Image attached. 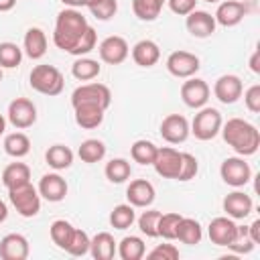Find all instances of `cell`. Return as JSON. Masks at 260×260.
<instances>
[{"mask_svg": "<svg viewBox=\"0 0 260 260\" xmlns=\"http://www.w3.org/2000/svg\"><path fill=\"white\" fill-rule=\"evenodd\" d=\"M8 122L18 128H30L37 122V106L26 98H16L8 104Z\"/></svg>", "mask_w": 260, "mask_h": 260, "instance_id": "obj_8", "label": "cell"}, {"mask_svg": "<svg viewBox=\"0 0 260 260\" xmlns=\"http://www.w3.org/2000/svg\"><path fill=\"white\" fill-rule=\"evenodd\" d=\"M4 130H6V118L0 114V134H4Z\"/></svg>", "mask_w": 260, "mask_h": 260, "instance_id": "obj_54", "label": "cell"}, {"mask_svg": "<svg viewBox=\"0 0 260 260\" xmlns=\"http://www.w3.org/2000/svg\"><path fill=\"white\" fill-rule=\"evenodd\" d=\"M215 24H217L215 18L205 10H193V12L187 14V20H185L187 30L197 39L211 37L215 32Z\"/></svg>", "mask_w": 260, "mask_h": 260, "instance_id": "obj_18", "label": "cell"}, {"mask_svg": "<svg viewBox=\"0 0 260 260\" xmlns=\"http://www.w3.org/2000/svg\"><path fill=\"white\" fill-rule=\"evenodd\" d=\"M0 81H2V67H0Z\"/></svg>", "mask_w": 260, "mask_h": 260, "instance_id": "obj_56", "label": "cell"}, {"mask_svg": "<svg viewBox=\"0 0 260 260\" xmlns=\"http://www.w3.org/2000/svg\"><path fill=\"white\" fill-rule=\"evenodd\" d=\"M156 150H158V146L154 142H150V140H136L132 144V148H130V156L138 165H152L154 156H156Z\"/></svg>", "mask_w": 260, "mask_h": 260, "instance_id": "obj_36", "label": "cell"}, {"mask_svg": "<svg viewBox=\"0 0 260 260\" xmlns=\"http://www.w3.org/2000/svg\"><path fill=\"white\" fill-rule=\"evenodd\" d=\"M30 181V169L24 162H10L4 171H2V183L6 189L24 185Z\"/></svg>", "mask_w": 260, "mask_h": 260, "instance_id": "obj_28", "label": "cell"}, {"mask_svg": "<svg viewBox=\"0 0 260 260\" xmlns=\"http://www.w3.org/2000/svg\"><path fill=\"white\" fill-rule=\"evenodd\" d=\"M248 236L252 238L254 244H260V219H254V221L248 225Z\"/></svg>", "mask_w": 260, "mask_h": 260, "instance_id": "obj_49", "label": "cell"}, {"mask_svg": "<svg viewBox=\"0 0 260 260\" xmlns=\"http://www.w3.org/2000/svg\"><path fill=\"white\" fill-rule=\"evenodd\" d=\"M22 61V49L16 45V43H0V67H6V69H12V67H18Z\"/></svg>", "mask_w": 260, "mask_h": 260, "instance_id": "obj_38", "label": "cell"}, {"mask_svg": "<svg viewBox=\"0 0 260 260\" xmlns=\"http://www.w3.org/2000/svg\"><path fill=\"white\" fill-rule=\"evenodd\" d=\"M30 150V138L24 132H12L4 138V152L14 158L26 156Z\"/></svg>", "mask_w": 260, "mask_h": 260, "instance_id": "obj_29", "label": "cell"}, {"mask_svg": "<svg viewBox=\"0 0 260 260\" xmlns=\"http://www.w3.org/2000/svg\"><path fill=\"white\" fill-rule=\"evenodd\" d=\"M87 20L85 16L75 10V8H65L57 14L55 20V30H53V43L57 45V49L71 53L75 49V45L79 43V39L85 35L87 30Z\"/></svg>", "mask_w": 260, "mask_h": 260, "instance_id": "obj_1", "label": "cell"}, {"mask_svg": "<svg viewBox=\"0 0 260 260\" xmlns=\"http://www.w3.org/2000/svg\"><path fill=\"white\" fill-rule=\"evenodd\" d=\"M79 158L83 162H100L104 156H106V144L98 138H87L79 144V150H77Z\"/></svg>", "mask_w": 260, "mask_h": 260, "instance_id": "obj_32", "label": "cell"}, {"mask_svg": "<svg viewBox=\"0 0 260 260\" xmlns=\"http://www.w3.org/2000/svg\"><path fill=\"white\" fill-rule=\"evenodd\" d=\"M179 219H181L179 213H173V211H171V213H160V217H158V225H156L158 236L165 238V240H175Z\"/></svg>", "mask_w": 260, "mask_h": 260, "instance_id": "obj_39", "label": "cell"}, {"mask_svg": "<svg viewBox=\"0 0 260 260\" xmlns=\"http://www.w3.org/2000/svg\"><path fill=\"white\" fill-rule=\"evenodd\" d=\"M221 114L215 108H201L193 122H191V132L197 140H211L217 136V132L221 130Z\"/></svg>", "mask_w": 260, "mask_h": 260, "instance_id": "obj_5", "label": "cell"}, {"mask_svg": "<svg viewBox=\"0 0 260 260\" xmlns=\"http://www.w3.org/2000/svg\"><path fill=\"white\" fill-rule=\"evenodd\" d=\"M240 2H252V0H240Z\"/></svg>", "mask_w": 260, "mask_h": 260, "instance_id": "obj_57", "label": "cell"}, {"mask_svg": "<svg viewBox=\"0 0 260 260\" xmlns=\"http://www.w3.org/2000/svg\"><path fill=\"white\" fill-rule=\"evenodd\" d=\"M6 215H8V207H6L4 201H0V223L6 219Z\"/></svg>", "mask_w": 260, "mask_h": 260, "instance_id": "obj_52", "label": "cell"}, {"mask_svg": "<svg viewBox=\"0 0 260 260\" xmlns=\"http://www.w3.org/2000/svg\"><path fill=\"white\" fill-rule=\"evenodd\" d=\"M144 242L138 236H126L118 244V254L122 260H140L144 256Z\"/></svg>", "mask_w": 260, "mask_h": 260, "instance_id": "obj_35", "label": "cell"}, {"mask_svg": "<svg viewBox=\"0 0 260 260\" xmlns=\"http://www.w3.org/2000/svg\"><path fill=\"white\" fill-rule=\"evenodd\" d=\"M236 232H238V225L232 221V217H213L209 221V228H207L209 240L215 246L232 244V240L236 238Z\"/></svg>", "mask_w": 260, "mask_h": 260, "instance_id": "obj_20", "label": "cell"}, {"mask_svg": "<svg viewBox=\"0 0 260 260\" xmlns=\"http://www.w3.org/2000/svg\"><path fill=\"white\" fill-rule=\"evenodd\" d=\"M167 2H169V8L179 16H187L197 6V0H167Z\"/></svg>", "mask_w": 260, "mask_h": 260, "instance_id": "obj_48", "label": "cell"}, {"mask_svg": "<svg viewBox=\"0 0 260 260\" xmlns=\"http://www.w3.org/2000/svg\"><path fill=\"white\" fill-rule=\"evenodd\" d=\"M89 252L95 260H112L116 254V240L108 232H100L89 242Z\"/></svg>", "mask_w": 260, "mask_h": 260, "instance_id": "obj_24", "label": "cell"}, {"mask_svg": "<svg viewBox=\"0 0 260 260\" xmlns=\"http://www.w3.org/2000/svg\"><path fill=\"white\" fill-rule=\"evenodd\" d=\"M254 242L252 238L248 236V225H238V232H236V238L232 240V244H228V248L236 254H250L254 250Z\"/></svg>", "mask_w": 260, "mask_h": 260, "instance_id": "obj_40", "label": "cell"}, {"mask_svg": "<svg viewBox=\"0 0 260 260\" xmlns=\"http://www.w3.org/2000/svg\"><path fill=\"white\" fill-rule=\"evenodd\" d=\"M14 4H16V0H0V12H8V10H12Z\"/></svg>", "mask_w": 260, "mask_h": 260, "instance_id": "obj_51", "label": "cell"}, {"mask_svg": "<svg viewBox=\"0 0 260 260\" xmlns=\"http://www.w3.org/2000/svg\"><path fill=\"white\" fill-rule=\"evenodd\" d=\"M199 57L195 53H189V51H173L167 59V69L171 75L175 77H193L197 71H199Z\"/></svg>", "mask_w": 260, "mask_h": 260, "instance_id": "obj_9", "label": "cell"}, {"mask_svg": "<svg viewBox=\"0 0 260 260\" xmlns=\"http://www.w3.org/2000/svg\"><path fill=\"white\" fill-rule=\"evenodd\" d=\"M148 260H177L179 258V250L173 244H158L156 248H152L146 254Z\"/></svg>", "mask_w": 260, "mask_h": 260, "instance_id": "obj_45", "label": "cell"}, {"mask_svg": "<svg viewBox=\"0 0 260 260\" xmlns=\"http://www.w3.org/2000/svg\"><path fill=\"white\" fill-rule=\"evenodd\" d=\"M165 2L167 0H132V10L140 20L152 22L158 18Z\"/></svg>", "mask_w": 260, "mask_h": 260, "instance_id": "obj_31", "label": "cell"}, {"mask_svg": "<svg viewBox=\"0 0 260 260\" xmlns=\"http://www.w3.org/2000/svg\"><path fill=\"white\" fill-rule=\"evenodd\" d=\"M100 71H102V65L95 59H89V57H79L71 65V73L79 81H91L100 75Z\"/></svg>", "mask_w": 260, "mask_h": 260, "instance_id": "obj_30", "label": "cell"}, {"mask_svg": "<svg viewBox=\"0 0 260 260\" xmlns=\"http://www.w3.org/2000/svg\"><path fill=\"white\" fill-rule=\"evenodd\" d=\"M89 12L98 18V20H110L116 12H118V2L116 0H102L95 6L89 8Z\"/></svg>", "mask_w": 260, "mask_h": 260, "instance_id": "obj_44", "label": "cell"}, {"mask_svg": "<svg viewBox=\"0 0 260 260\" xmlns=\"http://www.w3.org/2000/svg\"><path fill=\"white\" fill-rule=\"evenodd\" d=\"M8 197H10V203L14 205V209L22 217H35L39 213V209H41V195L30 185V181L24 183V185L8 189Z\"/></svg>", "mask_w": 260, "mask_h": 260, "instance_id": "obj_4", "label": "cell"}, {"mask_svg": "<svg viewBox=\"0 0 260 260\" xmlns=\"http://www.w3.org/2000/svg\"><path fill=\"white\" fill-rule=\"evenodd\" d=\"M63 4H67V6H71V8H75V6H79V2L77 0H61Z\"/></svg>", "mask_w": 260, "mask_h": 260, "instance_id": "obj_55", "label": "cell"}, {"mask_svg": "<svg viewBox=\"0 0 260 260\" xmlns=\"http://www.w3.org/2000/svg\"><path fill=\"white\" fill-rule=\"evenodd\" d=\"M37 191H39V195L45 197L47 201L57 203V201H63V199H65V195H67V183H65V179H63L61 175H57V173H47V175L41 177Z\"/></svg>", "mask_w": 260, "mask_h": 260, "instance_id": "obj_17", "label": "cell"}, {"mask_svg": "<svg viewBox=\"0 0 260 260\" xmlns=\"http://www.w3.org/2000/svg\"><path fill=\"white\" fill-rule=\"evenodd\" d=\"M89 242H91L89 236H87L83 230H77V228H75L73 238H71V244L67 246L65 252H69L71 256H83V254L89 252Z\"/></svg>", "mask_w": 260, "mask_h": 260, "instance_id": "obj_42", "label": "cell"}, {"mask_svg": "<svg viewBox=\"0 0 260 260\" xmlns=\"http://www.w3.org/2000/svg\"><path fill=\"white\" fill-rule=\"evenodd\" d=\"M75 110V122L83 130H93L104 122V108L98 104H79L73 106Z\"/></svg>", "mask_w": 260, "mask_h": 260, "instance_id": "obj_22", "label": "cell"}, {"mask_svg": "<svg viewBox=\"0 0 260 260\" xmlns=\"http://www.w3.org/2000/svg\"><path fill=\"white\" fill-rule=\"evenodd\" d=\"M223 211L228 213V217L232 219H244L250 215L254 203H252V197L242 193V191H234V193H228L223 197Z\"/></svg>", "mask_w": 260, "mask_h": 260, "instance_id": "obj_19", "label": "cell"}, {"mask_svg": "<svg viewBox=\"0 0 260 260\" xmlns=\"http://www.w3.org/2000/svg\"><path fill=\"white\" fill-rule=\"evenodd\" d=\"M152 167L162 179H177L181 171V152L175 150L173 146H160L156 150Z\"/></svg>", "mask_w": 260, "mask_h": 260, "instance_id": "obj_12", "label": "cell"}, {"mask_svg": "<svg viewBox=\"0 0 260 260\" xmlns=\"http://www.w3.org/2000/svg\"><path fill=\"white\" fill-rule=\"evenodd\" d=\"M244 104L246 108L252 112V114H258L260 112V83H254L246 89L244 93Z\"/></svg>", "mask_w": 260, "mask_h": 260, "instance_id": "obj_47", "label": "cell"}, {"mask_svg": "<svg viewBox=\"0 0 260 260\" xmlns=\"http://www.w3.org/2000/svg\"><path fill=\"white\" fill-rule=\"evenodd\" d=\"M219 175H221L225 185H230V187H244L252 179V169H250V165L244 158L228 156L221 162V167H219Z\"/></svg>", "mask_w": 260, "mask_h": 260, "instance_id": "obj_7", "label": "cell"}, {"mask_svg": "<svg viewBox=\"0 0 260 260\" xmlns=\"http://www.w3.org/2000/svg\"><path fill=\"white\" fill-rule=\"evenodd\" d=\"M132 59L140 67H152L160 59V49H158V45L154 41L142 39L132 47Z\"/></svg>", "mask_w": 260, "mask_h": 260, "instance_id": "obj_23", "label": "cell"}, {"mask_svg": "<svg viewBox=\"0 0 260 260\" xmlns=\"http://www.w3.org/2000/svg\"><path fill=\"white\" fill-rule=\"evenodd\" d=\"M134 219H136V213H134V207H132L130 203H120V205H116V207L112 209V213H110V223H112V228H116V230H126V228H130V225L134 223Z\"/></svg>", "mask_w": 260, "mask_h": 260, "instance_id": "obj_37", "label": "cell"}, {"mask_svg": "<svg viewBox=\"0 0 260 260\" xmlns=\"http://www.w3.org/2000/svg\"><path fill=\"white\" fill-rule=\"evenodd\" d=\"M0 258L2 260H26L28 240L22 234H6L0 240Z\"/></svg>", "mask_w": 260, "mask_h": 260, "instance_id": "obj_16", "label": "cell"}, {"mask_svg": "<svg viewBox=\"0 0 260 260\" xmlns=\"http://www.w3.org/2000/svg\"><path fill=\"white\" fill-rule=\"evenodd\" d=\"M250 69L254 73H260V49H256L252 53V57H250Z\"/></svg>", "mask_w": 260, "mask_h": 260, "instance_id": "obj_50", "label": "cell"}, {"mask_svg": "<svg viewBox=\"0 0 260 260\" xmlns=\"http://www.w3.org/2000/svg\"><path fill=\"white\" fill-rule=\"evenodd\" d=\"M95 30L91 28V26H87V30H85V35L79 39V43L75 45V49L71 51V55H77V57H81V55H87L93 47H95Z\"/></svg>", "mask_w": 260, "mask_h": 260, "instance_id": "obj_46", "label": "cell"}, {"mask_svg": "<svg viewBox=\"0 0 260 260\" xmlns=\"http://www.w3.org/2000/svg\"><path fill=\"white\" fill-rule=\"evenodd\" d=\"M158 217H160V211H156V209L142 211V215L138 217V228L146 238H158V230H156Z\"/></svg>", "mask_w": 260, "mask_h": 260, "instance_id": "obj_41", "label": "cell"}, {"mask_svg": "<svg viewBox=\"0 0 260 260\" xmlns=\"http://www.w3.org/2000/svg\"><path fill=\"white\" fill-rule=\"evenodd\" d=\"M98 51H100V59L104 63H108V65H120V63H124L126 57H128V53H130L126 39L124 37H118V35L106 37L100 43Z\"/></svg>", "mask_w": 260, "mask_h": 260, "instance_id": "obj_10", "label": "cell"}, {"mask_svg": "<svg viewBox=\"0 0 260 260\" xmlns=\"http://www.w3.org/2000/svg\"><path fill=\"white\" fill-rule=\"evenodd\" d=\"M28 81H30V87L43 95H59L65 85L63 73L55 65H47V63L35 65L28 75Z\"/></svg>", "mask_w": 260, "mask_h": 260, "instance_id": "obj_3", "label": "cell"}, {"mask_svg": "<svg viewBox=\"0 0 260 260\" xmlns=\"http://www.w3.org/2000/svg\"><path fill=\"white\" fill-rule=\"evenodd\" d=\"M71 104L79 106V104H98L104 110H108V106L112 104V91L108 85L104 83H83L79 87L73 89L71 93Z\"/></svg>", "mask_w": 260, "mask_h": 260, "instance_id": "obj_6", "label": "cell"}, {"mask_svg": "<svg viewBox=\"0 0 260 260\" xmlns=\"http://www.w3.org/2000/svg\"><path fill=\"white\" fill-rule=\"evenodd\" d=\"M242 91H244L242 79L238 75H232V73L217 77V81L213 85V95L221 104H236L242 98Z\"/></svg>", "mask_w": 260, "mask_h": 260, "instance_id": "obj_14", "label": "cell"}, {"mask_svg": "<svg viewBox=\"0 0 260 260\" xmlns=\"http://www.w3.org/2000/svg\"><path fill=\"white\" fill-rule=\"evenodd\" d=\"M22 45H24V53L30 59H41L47 53V35L39 26H32L26 30Z\"/></svg>", "mask_w": 260, "mask_h": 260, "instance_id": "obj_26", "label": "cell"}, {"mask_svg": "<svg viewBox=\"0 0 260 260\" xmlns=\"http://www.w3.org/2000/svg\"><path fill=\"white\" fill-rule=\"evenodd\" d=\"M248 14V6L246 2H240V0H225L217 6L213 18L217 24L221 26H236L238 22L244 20V16Z\"/></svg>", "mask_w": 260, "mask_h": 260, "instance_id": "obj_15", "label": "cell"}, {"mask_svg": "<svg viewBox=\"0 0 260 260\" xmlns=\"http://www.w3.org/2000/svg\"><path fill=\"white\" fill-rule=\"evenodd\" d=\"M189 132H191L189 130V122L181 114H169L160 122V136L169 144H181V142H185L187 136H189Z\"/></svg>", "mask_w": 260, "mask_h": 260, "instance_id": "obj_13", "label": "cell"}, {"mask_svg": "<svg viewBox=\"0 0 260 260\" xmlns=\"http://www.w3.org/2000/svg\"><path fill=\"white\" fill-rule=\"evenodd\" d=\"M126 197L132 207H148L154 201V187L146 179H134L126 189Z\"/></svg>", "mask_w": 260, "mask_h": 260, "instance_id": "obj_21", "label": "cell"}, {"mask_svg": "<svg viewBox=\"0 0 260 260\" xmlns=\"http://www.w3.org/2000/svg\"><path fill=\"white\" fill-rule=\"evenodd\" d=\"M201 238H203V230H201V223L197 219H193V217H181L179 219L175 240L189 244V246H195L201 242Z\"/></svg>", "mask_w": 260, "mask_h": 260, "instance_id": "obj_25", "label": "cell"}, {"mask_svg": "<svg viewBox=\"0 0 260 260\" xmlns=\"http://www.w3.org/2000/svg\"><path fill=\"white\" fill-rule=\"evenodd\" d=\"M79 2V6H87V8H91V6H95L98 2H102V0H77Z\"/></svg>", "mask_w": 260, "mask_h": 260, "instance_id": "obj_53", "label": "cell"}, {"mask_svg": "<svg viewBox=\"0 0 260 260\" xmlns=\"http://www.w3.org/2000/svg\"><path fill=\"white\" fill-rule=\"evenodd\" d=\"M221 136L223 140L242 156L256 154L260 146V132L254 124L242 120V118H230L225 124H221Z\"/></svg>", "mask_w": 260, "mask_h": 260, "instance_id": "obj_2", "label": "cell"}, {"mask_svg": "<svg viewBox=\"0 0 260 260\" xmlns=\"http://www.w3.org/2000/svg\"><path fill=\"white\" fill-rule=\"evenodd\" d=\"M197 171H199L197 158L189 152H181V171L177 175V181H189L197 175Z\"/></svg>", "mask_w": 260, "mask_h": 260, "instance_id": "obj_43", "label": "cell"}, {"mask_svg": "<svg viewBox=\"0 0 260 260\" xmlns=\"http://www.w3.org/2000/svg\"><path fill=\"white\" fill-rule=\"evenodd\" d=\"M45 160L51 169L55 171H63V169H69L71 162H73V150L65 144H53L47 148L45 152Z\"/></svg>", "mask_w": 260, "mask_h": 260, "instance_id": "obj_27", "label": "cell"}, {"mask_svg": "<svg viewBox=\"0 0 260 260\" xmlns=\"http://www.w3.org/2000/svg\"><path fill=\"white\" fill-rule=\"evenodd\" d=\"M73 232H75V228L65 219H55L51 223V228H49L53 244H57V248H61V250H67V246L71 244Z\"/></svg>", "mask_w": 260, "mask_h": 260, "instance_id": "obj_33", "label": "cell"}, {"mask_svg": "<svg viewBox=\"0 0 260 260\" xmlns=\"http://www.w3.org/2000/svg\"><path fill=\"white\" fill-rule=\"evenodd\" d=\"M205 2H217V0H205Z\"/></svg>", "mask_w": 260, "mask_h": 260, "instance_id": "obj_58", "label": "cell"}, {"mask_svg": "<svg viewBox=\"0 0 260 260\" xmlns=\"http://www.w3.org/2000/svg\"><path fill=\"white\" fill-rule=\"evenodd\" d=\"M181 100L187 108H203L209 100V85L199 77H187L181 85Z\"/></svg>", "mask_w": 260, "mask_h": 260, "instance_id": "obj_11", "label": "cell"}, {"mask_svg": "<svg viewBox=\"0 0 260 260\" xmlns=\"http://www.w3.org/2000/svg\"><path fill=\"white\" fill-rule=\"evenodd\" d=\"M104 173H106V179H108L110 183L120 185V183H124V181L130 179L132 169H130V162H128L126 158H112V160L106 165Z\"/></svg>", "mask_w": 260, "mask_h": 260, "instance_id": "obj_34", "label": "cell"}]
</instances>
